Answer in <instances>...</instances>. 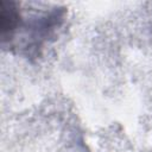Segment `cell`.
Wrapping results in <instances>:
<instances>
[{
  "instance_id": "1",
  "label": "cell",
  "mask_w": 152,
  "mask_h": 152,
  "mask_svg": "<svg viewBox=\"0 0 152 152\" xmlns=\"http://www.w3.org/2000/svg\"><path fill=\"white\" fill-rule=\"evenodd\" d=\"M20 23V14L14 2L1 1L0 5V31L2 40L12 37Z\"/></svg>"
}]
</instances>
